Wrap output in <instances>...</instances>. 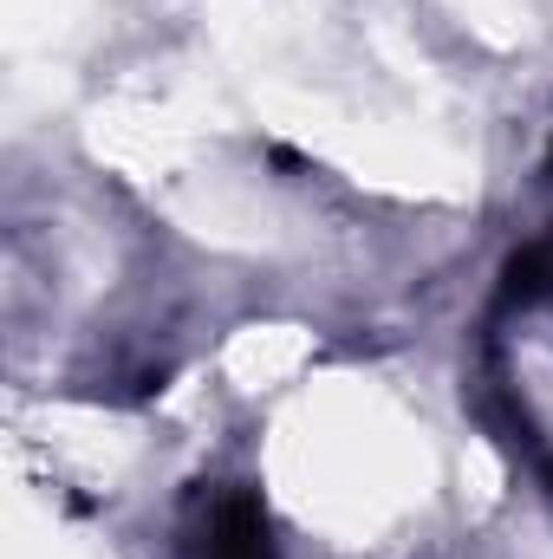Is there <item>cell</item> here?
<instances>
[{
    "label": "cell",
    "instance_id": "6da1fadb",
    "mask_svg": "<svg viewBox=\"0 0 553 559\" xmlns=\"http://www.w3.org/2000/svg\"><path fill=\"white\" fill-rule=\"evenodd\" d=\"M209 559H274L268 547V521L248 495H228L209 521Z\"/></svg>",
    "mask_w": 553,
    "mask_h": 559
}]
</instances>
